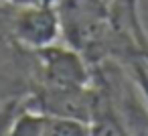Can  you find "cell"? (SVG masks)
<instances>
[{
	"label": "cell",
	"mask_w": 148,
	"mask_h": 136,
	"mask_svg": "<svg viewBox=\"0 0 148 136\" xmlns=\"http://www.w3.org/2000/svg\"><path fill=\"white\" fill-rule=\"evenodd\" d=\"M10 35L12 39L33 51L57 45L61 39V21L55 2L25 4L14 6L10 14Z\"/></svg>",
	"instance_id": "cell-3"
},
{
	"label": "cell",
	"mask_w": 148,
	"mask_h": 136,
	"mask_svg": "<svg viewBox=\"0 0 148 136\" xmlns=\"http://www.w3.org/2000/svg\"><path fill=\"white\" fill-rule=\"evenodd\" d=\"M61 39L77 51L89 67L114 61L116 33L110 0H57Z\"/></svg>",
	"instance_id": "cell-1"
},
{
	"label": "cell",
	"mask_w": 148,
	"mask_h": 136,
	"mask_svg": "<svg viewBox=\"0 0 148 136\" xmlns=\"http://www.w3.org/2000/svg\"><path fill=\"white\" fill-rule=\"evenodd\" d=\"M43 136H89V124L63 118H47Z\"/></svg>",
	"instance_id": "cell-5"
},
{
	"label": "cell",
	"mask_w": 148,
	"mask_h": 136,
	"mask_svg": "<svg viewBox=\"0 0 148 136\" xmlns=\"http://www.w3.org/2000/svg\"><path fill=\"white\" fill-rule=\"evenodd\" d=\"M27 104V100H25ZM45 116L31 110L29 106H25V110L18 114V118L12 124V130L8 136H43L45 130Z\"/></svg>",
	"instance_id": "cell-4"
},
{
	"label": "cell",
	"mask_w": 148,
	"mask_h": 136,
	"mask_svg": "<svg viewBox=\"0 0 148 136\" xmlns=\"http://www.w3.org/2000/svg\"><path fill=\"white\" fill-rule=\"evenodd\" d=\"M37 61V87L33 91H73L93 83V67L71 47L51 45L33 51Z\"/></svg>",
	"instance_id": "cell-2"
}]
</instances>
